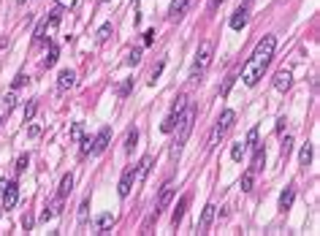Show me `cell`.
<instances>
[{"label":"cell","instance_id":"37","mask_svg":"<svg viewBox=\"0 0 320 236\" xmlns=\"http://www.w3.org/2000/svg\"><path fill=\"white\" fill-rule=\"evenodd\" d=\"M79 144H81V155H90V149H92V139H87V136H81V139H79Z\"/></svg>","mask_w":320,"mask_h":236},{"label":"cell","instance_id":"4","mask_svg":"<svg viewBox=\"0 0 320 236\" xmlns=\"http://www.w3.org/2000/svg\"><path fill=\"white\" fill-rule=\"evenodd\" d=\"M212 52H214L212 41H201L198 55H195V62H193V68H190V79H201L203 76V71H206L209 62H212Z\"/></svg>","mask_w":320,"mask_h":236},{"label":"cell","instance_id":"22","mask_svg":"<svg viewBox=\"0 0 320 236\" xmlns=\"http://www.w3.org/2000/svg\"><path fill=\"white\" fill-rule=\"evenodd\" d=\"M57 57H60V47H57V44H52V47H49V55L44 57V62H41V65H44V68H52V65L57 62Z\"/></svg>","mask_w":320,"mask_h":236},{"label":"cell","instance_id":"42","mask_svg":"<svg viewBox=\"0 0 320 236\" xmlns=\"http://www.w3.org/2000/svg\"><path fill=\"white\" fill-rule=\"evenodd\" d=\"M76 0H57V8H73Z\"/></svg>","mask_w":320,"mask_h":236},{"label":"cell","instance_id":"1","mask_svg":"<svg viewBox=\"0 0 320 236\" xmlns=\"http://www.w3.org/2000/svg\"><path fill=\"white\" fill-rule=\"evenodd\" d=\"M274 49H277V38L274 36H263L258 44H255L253 57H250V60L244 62V68H242V79H244L247 87H255L258 79H263L266 68H269L271 57H274Z\"/></svg>","mask_w":320,"mask_h":236},{"label":"cell","instance_id":"19","mask_svg":"<svg viewBox=\"0 0 320 236\" xmlns=\"http://www.w3.org/2000/svg\"><path fill=\"white\" fill-rule=\"evenodd\" d=\"M263 163H266V149L260 147H255V158H253V166H250V171H255V174H258L260 169H263Z\"/></svg>","mask_w":320,"mask_h":236},{"label":"cell","instance_id":"3","mask_svg":"<svg viewBox=\"0 0 320 236\" xmlns=\"http://www.w3.org/2000/svg\"><path fill=\"white\" fill-rule=\"evenodd\" d=\"M234 122H236V112H231V109H225L223 114H220V119H217V125L212 128V136H209V149H214L220 141L228 136V130L234 128Z\"/></svg>","mask_w":320,"mask_h":236},{"label":"cell","instance_id":"11","mask_svg":"<svg viewBox=\"0 0 320 236\" xmlns=\"http://www.w3.org/2000/svg\"><path fill=\"white\" fill-rule=\"evenodd\" d=\"M214 215H217V206H214V204H206V206H203V212H201V220H198V234H206V228L212 226Z\"/></svg>","mask_w":320,"mask_h":236},{"label":"cell","instance_id":"29","mask_svg":"<svg viewBox=\"0 0 320 236\" xmlns=\"http://www.w3.org/2000/svg\"><path fill=\"white\" fill-rule=\"evenodd\" d=\"M253 182H255V171H247V174L242 177V190H244V193L253 190Z\"/></svg>","mask_w":320,"mask_h":236},{"label":"cell","instance_id":"44","mask_svg":"<svg viewBox=\"0 0 320 236\" xmlns=\"http://www.w3.org/2000/svg\"><path fill=\"white\" fill-rule=\"evenodd\" d=\"M152 41H155V30H147L144 33V47H149Z\"/></svg>","mask_w":320,"mask_h":236},{"label":"cell","instance_id":"16","mask_svg":"<svg viewBox=\"0 0 320 236\" xmlns=\"http://www.w3.org/2000/svg\"><path fill=\"white\" fill-rule=\"evenodd\" d=\"M133 169H136V182H141L144 177L149 174V169H152V158H149V155H144V158L138 160V166H133Z\"/></svg>","mask_w":320,"mask_h":236},{"label":"cell","instance_id":"46","mask_svg":"<svg viewBox=\"0 0 320 236\" xmlns=\"http://www.w3.org/2000/svg\"><path fill=\"white\" fill-rule=\"evenodd\" d=\"M220 3H223V0H209V11H217Z\"/></svg>","mask_w":320,"mask_h":236},{"label":"cell","instance_id":"30","mask_svg":"<svg viewBox=\"0 0 320 236\" xmlns=\"http://www.w3.org/2000/svg\"><path fill=\"white\" fill-rule=\"evenodd\" d=\"M290 152H293V139H290V136H285V139H282V147H280V155H282V160L288 158Z\"/></svg>","mask_w":320,"mask_h":236},{"label":"cell","instance_id":"34","mask_svg":"<svg viewBox=\"0 0 320 236\" xmlns=\"http://www.w3.org/2000/svg\"><path fill=\"white\" fill-rule=\"evenodd\" d=\"M81 136H84V125H81V122H76V125H73V128H71V141H79Z\"/></svg>","mask_w":320,"mask_h":236},{"label":"cell","instance_id":"8","mask_svg":"<svg viewBox=\"0 0 320 236\" xmlns=\"http://www.w3.org/2000/svg\"><path fill=\"white\" fill-rule=\"evenodd\" d=\"M247 22H250V5L244 3V5H239V8L234 11V16H231V27H234V30H244Z\"/></svg>","mask_w":320,"mask_h":236},{"label":"cell","instance_id":"5","mask_svg":"<svg viewBox=\"0 0 320 236\" xmlns=\"http://www.w3.org/2000/svg\"><path fill=\"white\" fill-rule=\"evenodd\" d=\"M63 8H55V11H49V16H46L44 22L36 27V44H44V41H49L52 36H55V30H57V25H60V19H63V14H60Z\"/></svg>","mask_w":320,"mask_h":236},{"label":"cell","instance_id":"18","mask_svg":"<svg viewBox=\"0 0 320 236\" xmlns=\"http://www.w3.org/2000/svg\"><path fill=\"white\" fill-rule=\"evenodd\" d=\"M188 5H190V0H174L171 8H168V16H171V19H179V16L188 11Z\"/></svg>","mask_w":320,"mask_h":236},{"label":"cell","instance_id":"12","mask_svg":"<svg viewBox=\"0 0 320 236\" xmlns=\"http://www.w3.org/2000/svg\"><path fill=\"white\" fill-rule=\"evenodd\" d=\"M174 190H177V185H174V182H166V185L160 187V195H158V209H155L158 215H160V209H166V206H168V201L174 198Z\"/></svg>","mask_w":320,"mask_h":236},{"label":"cell","instance_id":"27","mask_svg":"<svg viewBox=\"0 0 320 236\" xmlns=\"http://www.w3.org/2000/svg\"><path fill=\"white\" fill-rule=\"evenodd\" d=\"M27 84H30V76H27V73H16V76H14V82H11V90L27 87Z\"/></svg>","mask_w":320,"mask_h":236},{"label":"cell","instance_id":"40","mask_svg":"<svg viewBox=\"0 0 320 236\" xmlns=\"http://www.w3.org/2000/svg\"><path fill=\"white\" fill-rule=\"evenodd\" d=\"M27 136H30V139H38V136H41V125L33 122L30 128H27Z\"/></svg>","mask_w":320,"mask_h":236},{"label":"cell","instance_id":"31","mask_svg":"<svg viewBox=\"0 0 320 236\" xmlns=\"http://www.w3.org/2000/svg\"><path fill=\"white\" fill-rule=\"evenodd\" d=\"M27 163H30V155L25 152V155H19V158H16L14 169H16V171H25V169H27Z\"/></svg>","mask_w":320,"mask_h":236},{"label":"cell","instance_id":"48","mask_svg":"<svg viewBox=\"0 0 320 236\" xmlns=\"http://www.w3.org/2000/svg\"><path fill=\"white\" fill-rule=\"evenodd\" d=\"M16 3H25V0H16Z\"/></svg>","mask_w":320,"mask_h":236},{"label":"cell","instance_id":"7","mask_svg":"<svg viewBox=\"0 0 320 236\" xmlns=\"http://www.w3.org/2000/svg\"><path fill=\"white\" fill-rule=\"evenodd\" d=\"M0 198H3V209H14L16 201H19V185H16V182H8Z\"/></svg>","mask_w":320,"mask_h":236},{"label":"cell","instance_id":"49","mask_svg":"<svg viewBox=\"0 0 320 236\" xmlns=\"http://www.w3.org/2000/svg\"><path fill=\"white\" fill-rule=\"evenodd\" d=\"M133 3H138V0H133Z\"/></svg>","mask_w":320,"mask_h":236},{"label":"cell","instance_id":"2","mask_svg":"<svg viewBox=\"0 0 320 236\" xmlns=\"http://www.w3.org/2000/svg\"><path fill=\"white\" fill-rule=\"evenodd\" d=\"M193 119H195V106L193 103H188V106L179 112V117H177V141H174V147H171V158L177 160L179 155H182V147H185V141L190 139V130H193Z\"/></svg>","mask_w":320,"mask_h":236},{"label":"cell","instance_id":"28","mask_svg":"<svg viewBox=\"0 0 320 236\" xmlns=\"http://www.w3.org/2000/svg\"><path fill=\"white\" fill-rule=\"evenodd\" d=\"M36 112H38V101H27V106H25V122H33Z\"/></svg>","mask_w":320,"mask_h":236},{"label":"cell","instance_id":"35","mask_svg":"<svg viewBox=\"0 0 320 236\" xmlns=\"http://www.w3.org/2000/svg\"><path fill=\"white\" fill-rule=\"evenodd\" d=\"M244 144H247V147H258V128H253V130H250V133H247V141H244Z\"/></svg>","mask_w":320,"mask_h":236},{"label":"cell","instance_id":"17","mask_svg":"<svg viewBox=\"0 0 320 236\" xmlns=\"http://www.w3.org/2000/svg\"><path fill=\"white\" fill-rule=\"evenodd\" d=\"M293 198H296V187L293 185H288L282 190V195H280V209L282 212H288L290 206H293Z\"/></svg>","mask_w":320,"mask_h":236},{"label":"cell","instance_id":"6","mask_svg":"<svg viewBox=\"0 0 320 236\" xmlns=\"http://www.w3.org/2000/svg\"><path fill=\"white\" fill-rule=\"evenodd\" d=\"M133 185H136V169H125L122 171V179H120V187H117V193H120V198H128L130 195V190H133Z\"/></svg>","mask_w":320,"mask_h":236},{"label":"cell","instance_id":"33","mask_svg":"<svg viewBox=\"0 0 320 236\" xmlns=\"http://www.w3.org/2000/svg\"><path fill=\"white\" fill-rule=\"evenodd\" d=\"M130 87H133V79H128V82H122L120 87H117V95H120V98H128V93H130Z\"/></svg>","mask_w":320,"mask_h":236},{"label":"cell","instance_id":"32","mask_svg":"<svg viewBox=\"0 0 320 236\" xmlns=\"http://www.w3.org/2000/svg\"><path fill=\"white\" fill-rule=\"evenodd\" d=\"M109 36H112V25H109V22H106V25H103L101 27V30H98V41H109Z\"/></svg>","mask_w":320,"mask_h":236},{"label":"cell","instance_id":"24","mask_svg":"<svg viewBox=\"0 0 320 236\" xmlns=\"http://www.w3.org/2000/svg\"><path fill=\"white\" fill-rule=\"evenodd\" d=\"M299 163L304 166V169L312 163V144H304V147H301V152H299Z\"/></svg>","mask_w":320,"mask_h":236},{"label":"cell","instance_id":"39","mask_svg":"<svg viewBox=\"0 0 320 236\" xmlns=\"http://www.w3.org/2000/svg\"><path fill=\"white\" fill-rule=\"evenodd\" d=\"M16 106V90H11L8 95H5V109H14Z\"/></svg>","mask_w":320,"mask_h":236},{"label":"cell","instance_id":"13","mask_svg":"<svg viewBox=\"0 0 320 236\" xmlns=\"http://www.w3.org/2000/svg\"><path fill=\"white\" fill-rule=\"evenodd\" d=\"M63 201H65V198H63V195H57V198L52 201V204L46 206L44 212H41V223H46V220H52V217L60 215V212H63Z\"/></svg>","mask_w":320,"mask_h":236},{"label":"cell","instance_id":"21","mask_svg":"<svg viewBox=\"0 0 320 236\" xmlns=\"http://www.w3.org/2000/svg\"><path fill=\"white\" fill-rule=\"evenodd\" d=\"M71 190H73V174H65L60 179V190H57V195H63V198H65V195H71Z\"/></svg>","mask_w":320,"mask_h":236},{"label":"cell","instance_id":"43","mask_svg":"<svg viewBox=\"0 0 320 236\" xmlns=\"http://www.w3.org/2000/svg\"><path fill=\"white\" fill-rule=\"evenodd\" d=\"M33 223H36V220H33V215H25V220H22V228H25V231H30Z\"/></svg>","mask_w":320,"mask_h":236},{"label":"cell","instance_id":"14","mask_svg":"<svg viewBox=\"0 0 320 236\" xmlns=\"http://www.w3.org/2000/svg\"><path fill=\"white\" fill-rule=\"evenodd\" d=\"M188 204H190V195H182V198L177 201V209L171 212V223H174V226H179V223H182L185 212H188Z\"/></svg>","mask_w":320,"mask_h":236},{"label":"cell","instance_id":"50","mask_svg":"<svg viewBox=\"0 0 320 236\" xmlns=\"http://www.w3.org/2000/svg\"><path fill=\"white\" fill-rule=\"evenodd\" d=\"M247 3H253V0H247Z\"/></svg>","mask_w":320,"mask_h":236},{"label":"cell","instance_id":"10","mask_svg":"<svg viewBox=\"0 0 320 236\" xmlns=\"http://www.w3.org/2000/svg\"><path fill=\"white\" fill-rule=\"evenodd\" d=\"M73 84H76V73H73L71 68H65V71H60V73H57V90H60V93L71 90Z\"/></svg>","mask_w":320,"mask_h":236},{"label":"cell","instance_id":"26","mask_svg":"<svg viewBox=\"0 0 320 236\" xmlns=\"http://www.w3.org/2000/svg\"><path fill=\"white\" fill-rule=\"evenodd\" d=\"M244 155H247V144H242V141H239V144H234V147H231V158H234L236 163H239Z\"/></svg>","mask_w":320,"mask_h":236},{"label":"cell","instance_id":"36","mask_svg":"<svg viewBox=\"0 0 320 236\" xmlns=\"http://www.w3.org/2000/svg\"><path fill=\"white\" fill-rule=\"evenodd\" d=\"M138 60H141V49H133L130 55H128V65H138Z\"/></svg>","mask_w":320,"mask_h":236},{"label":"cell","instance_id":"38","mask_svg":"<svg viewBox=\"0 0 320 236\" xmlns=\"http://www.w3.org/2000/svg\"><path fill=\"white\" fill-rule=\"evenodd\" d=\"M160 71H163V62H158V65L152 68V71H149V84H155L158 82V76H160Z\"/></svg>","mask_w":320,"mask_h":236},{"label":"cell","instance_id":"45","mask_svg":"<svg viewBox=\"0 0 320 236\" xmlns=\"http://www.w3.org/2000/svg\"><path fill=\"white\" fill-rule=\"evenodd\" d=\"M285 122H288V119H285V117H280V119H277V133H282V130H285Z\"/></svg>","mask_w":320,"mask_h":236},{"label":"cell","instance_id":"15","mask_svg":"<svg viewBox=\"0 0 320 236\" xmlns=\"http://www.w3.org/2000/svg\"><path fill=\"white\" fill-rule=\"evenodd\" d=\"M290 84H293V76H290V71H277V76H274V87L280 90V93H288Z\"/></svg>","mask_w":320,"mask_h":236},{"label":"cell","instance_id":"20","mask_svg":"<svg viewBox=\"0 0 320 236\" xmlns=\"http://www.w3.org/2000/svg\"><path fill=\"white\" fill-rule=\"evenodd\" d=\"M112 226H114V215H112V212H106V215H101V217H98V220H95V228H98V234H106Z\"/></svg>","mask_w":320,"mask_h":236},{"label":"cell","instance_id":"9","mask_svg":"<svg viewBox=\"0 0 320 236\" xmlns=\"http://www.w3.org/2000/svg\"><path fill=\"white\" fill-rule=\"evenodd\" d=\"M109 141H112V128H103L101 133L92 139V149H90V155H101L103 149L109 147Z\"/></svg>","mask_w":320,"mask_h":236},{"label":"cell","instance_id":"23","mask_svg":"<svg viewBox=\"0 0 320 236\" xmlns=\"http://www.w3.org/2000/svg\"><path fill=\"white\" fill-rule=\"evenodd\" d=\"M136 141H138V130L130 128V130H128V136H125V144H122V149H125V152H133Z\"/></svg>","mask_w":320,"mask_h":236},{"label":"cell","instance_id":"25","mask_svg":"<svg viewBox=\"0 0 320 236\" xmlns=\"http://www.w3.org/2000/svg\"><path fill=\"white\" fill-rule=\"evenodd\" d=\"M87 220H90V198H84L79 206V226H84Z\"/></svg>","mask_w":320,"mask_h":236},{"label":"cell","instance_id":"47","mask_svg":"<svg viewBox=\"0 0 320 236\" xmlns=\"http://www.w3.org/2000/svg\"><path fill=\"white\" fill-rule=\"evenodd\" d=\"M5 185H8V182H5V179H0V195H3V190H5Z\"/></svg>","mask_w":320,"mask_h":236},{"label":"cell","instance_id":"41","mask_svg":"<svg viewBox=\"0 0 320 236\" xmlns=\"http://www.w3.org/2000/svg\"><path fill=\"white\" fill-rule=\"evenodd\" d=\"M231 87H234V76L225 79V84H223V90H220V95H228V93H231Z\"/></svg>","mask_w":320,"mask_h":236}]
</instances>
